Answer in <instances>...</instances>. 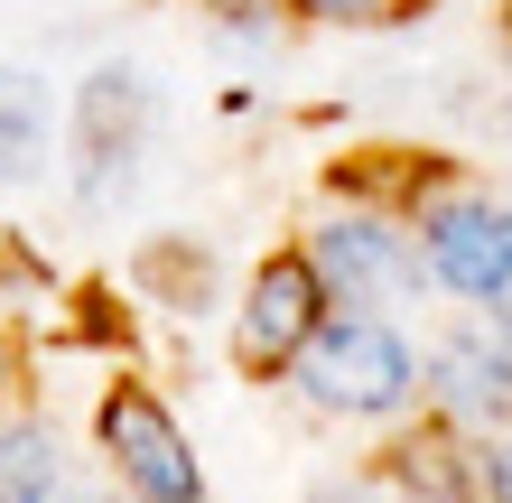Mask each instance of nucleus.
Wrapping results in <instances>:
<instances>
[{
	"label": "nucleus",
	"instance_id": "f8f14e48",
	"mask_svg": "<svg viewBox=\"0 0 512 503\" xmlns=\"http://www.w3.org/2000/svg\"><path fill=\"white\" fill-rule=\"evenodd\" d=\"M196 19H205V38L224 56H243V66H270V56H289V38H298L289 0H196Z\"/></svg>",
	"mask_w": 512,
	"mask_h": 503
},
{
	"label": "nucleus",
	"instance_id": "9b49d317",
	"mask_svg": "<svg viewBox=\"0 0 512 503\" xmlns=\"http://www.w3.org/2000/svg\"><path fill=\"white\" fill-rule=\"evenodd\" d=\"M66 476H75V457L56 438V420L38 410V392L0 401V503H47Z\"/></svg>",
	"mask_w": 512,
	"mask_h": 503
},
{
	"label": "nucleus",
	"instance_id": "6e6552de",
	"mask_svg": "<svg viewBox=\"0 0 512 503\" xmlns=\"http://www.w3.org/2000/svg\"><path fill=\"white\" fill-rule=\"evenodd\" d=\"M410 503H485V429H457L447 410L391 420V448L373 457Z\"/></svg>",
	"mask_w": 512,
	"mask_h": 503
},
{
	"label": "nucleus",
	"instance_id": "423d86ee",
	"mask_svg": "<svg viewBox=\"0 0 512 503\" xmlns=\"http://www.w3.org/2000/svg\"><path fill=\"white\" fill-rule=\"evenodd\" d=\"M317 317H326V280L308 271L298 243H270L252 271L233 280V299H224V354H233V373H243V382H280L298 364V345L317 336Z\"/></svg>",
	"mask_w": 512,
	"mask_h": 503
},
{
	"label": "nucleus",
	"instance_id": "2eb2a0df",
	"mask_svg": "<svg viewBox=\"0 0 512 503\" xmlns=\"http://www.w3.org/2000/svg\"><path fill=\"white\" fill-rule=\"evenodd\" d=\"M28 392H38V345H28V327L0 308V401H28Z\"/></svg>",
	"mask_w": 512,
	"mask_h": 503
},
{
	"label": "nucleus",
	"instance_id": "dca6fc26",
	"mask_svg": "<svg viewBox=\"0 0 512 503\" xmlns=\"http://www.w3.org/2000/svg\"><path fill=\"white\" fill-rule=\"evenodd\" d=\"M28 289H47V261H38V252H19L10 233H0V308L28 299Z\"/></svg>",
	"mask_w": 512,
	"mask_h": 503
},
{
	"label": "nucleus",
	"instance_id": "4468645a",
	"mask_svg": "<svg viewBox=\"0 0 512 503\" xmlns=\"http://www.w3.org/2000/svg\"><path fill=\"white\" fill-rule=\"evenodd\" d=\"M308 503H410V494L382 466H326V476H308Z\"/></svg>",
	"mask_w": 512,
	"mask_h": 503
},
{
	"label": "nucleus",
	"instance_id": "39448f33",
	"mask_svg": "<svg viewBox=\"0 0 512 503\" xmlns=\"http://www.w3.org/2000/svg\"><path fill=\"white\" fill-rule=\"evenodd\" d=\"M94 466L112 476L122 503H215L177 401L159 382H140V373H112L94 392Z\"/></svg>",
	"mask_w": 512,
	"mask_h": 503
},
{
	"label": "nucleus",
	"instance_id": "f03ea898",
	"mask_svg": "<svg viewBox=\"0 0 512 503\" xmlns=\"http://www.w3.org/2000/svg\"><path fill=\"white\" fill-rule=\"evenodd\" d=\"M280 382L298 392V410H317L336 429H391L419 410V345L382 308H326Z\"/></svg>",
	"mask_w": 512,
	"mask_h": 503
},
{
	"label": "nucleus",
	"instance_id": "f3484780",
	"mask_svg": "<svg viewBox=\"0 0 512 503\" xmlns=\"http://www.w3.org/2000/svg\"><path fill=\"white\" fill-rule=\"evenodd\" d=\"M485 503H512V420L485 429Z\"/></svg>",
	"mask_w": 512,
	"mask_h": 503
},
{
	"label": "nucleus",
	"instance_id": "1a4fd4ad",
	"mask_svg": "<svg viewBox=\"0 0 512 503\" xmlns=\"http://www.w3.org/2000/svg\"><path fill=\"white\" fill-rule=\"evenodd\" d=\"M122 280H131V299L159 308V317H224V299H233L215 243H196V233H149L122 261Z\"/></svg>",
	"mask_w": 512,
	"mask_h": 503
},
{
	"label": "nucleus",
	"instance_id": "7ed1b4c3",
	"mask_svg": "<svg viewBox=\"0 0 512 503\" xmlns=\"http://www.w3.org/2000/svg\"><path fill=\"white\" fill-rule=\"evenodd\" d=\"M298 252H308V271L326 280V308H401V299L429 289L410 205L382 196V187H345V177H326V205L298 224Z\"/></svg>",
	"mask_w": 512,
	"mask_h": 503
},
{
	"label": "nucleus",
	"instance_id": "9d476101",
	"mask_svg": "<svg viewBox=\"0 0 512 503\" xmlns=\"http://www.w3.org/2000/svg\"><path fill=\"white\" fill-rule=\"evenodd\" d=\"M66 140V94L47 84V66L0 56V187H38Z\"/></svg>",
	"mask_w": 512,
	"mask_h": 503
},
{
	"label": "nucleus",
	"instance_id": "f257e3e1",
	"mask_svg": "<svg viewBox=\"0 0 512 503\" xmlns=\"http://www.w3.org/2000/svg\"><path fill=\"white\" fill-rule=\"evenodd\" d=\"M159 122H168V84L131 66V56H103L66 84V140H56V168H66V196L84 215H112L140 177L149 150H159Z\"/></svg>",
	"mask_w": 512,
	"mask_h": 503
},
{
	"label": "nucleus",
	"instance_id": "ddd939ff",
	"mask_svg": "<svg viewBox=\"0 0 512 503\" xmlns=\"http://www.w3.org/2000/svg\"><path fill=\"white\" fill-rule=\"evenodd\" d=\"M298 28H336V38H382V28H410L429 0H289Z\"/></svg>",
	"mask_w": 512,
	"mask_h": 503
},
{
	"label": "nucleus",
	"instance_id": "0eeeda50",
	"mask_svg": "<svg viewBox=\"0 0 512 503\" xmlns=\"http://www.w3.org/2000/svg\"><path fill=\"white\" fill-rule=\"evenodd\" d=\"M419 410H447L457 429L512 420V299L466 308L419 345Z\"/></svg>",
	"mask_w": 512,
	"mask_h": 503
},
{
	"label": "nucleus",
	"instance_id": "6ab92c4d",
	"mask_svg": "<svg viewBox=\"0 0 512 503\" xmlns=\"http://www.w3.org/2000/svg\"><path fill=\"white\" fill-rule=\"evenodd\" d=\"M503 38H512V0H503Z\"/></svg>",
	"mask_w": 512,
	"mask_h": 503
},
{
	"label": "nucleus",
	"instance_id": "20e7f679",
	"mask_svg": "<svg viewBox=\"0 0 512 503\" xmlns=\"http://www.w3.org/2000/svg\"><path fill=\"white\" fill-rule=\"evenodd\" d=\"M401 205H410L419 271H429L438 299H457V308L512 299V205L494 187H475L457 168H419Z\"/></svg>",
	"mask_w": 512,
	"mask_h": 503
},
{
	"label": "nucleus",
	"instance_id": "a211bd4d",
	"mask_svg": "<svg viewBox=\"0 0 512 503\" xmlns=\"http://www.w3.org/2000/svg\"><path fill=\"white\" fill-rule=\"evenodd\" d=\"M47 503H122V494H112V476H103V466H75V476L56 485Z\"/></svg>",
	"mask_w": 512,
	"mask_h": 503
}]
</instances>
